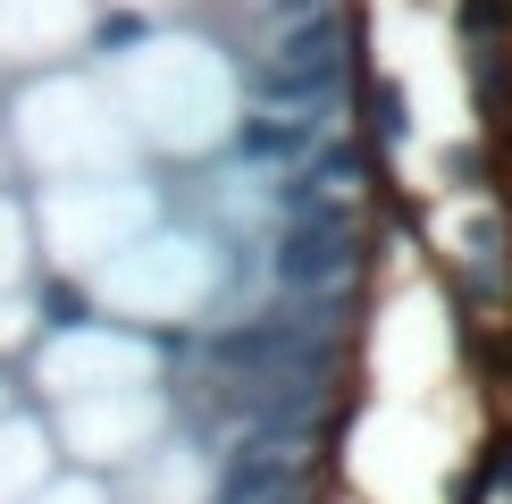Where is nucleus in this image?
Returning a JSON list of instances; mask_svg holds the SVG:
<instances>
[{"label": "nucleus", "mask_w": 512, "mask_h": 504, "mask_svg": "<svg viewBox=\"0 0 512 504\" xmlns=\"http://www.w3.org/2000/svg\"><path fill=\"white\" fill-rule=\"evenodd\" d=\"M101 294L126 311H185L210 294V261H202V244H143V261L101 278Z\"/></svg>", "instance_id": "nucleus-1"}, {"label": "nucleus", "mask_w": 512, "mask_h": 504, "mask_svg": "<svg viewBox=\"0 0 512 504\" xmlns=\"http://www.w3.org/2000/svg\"><path fill=\"white\" fill-rule=\"evenodd\" d=\"M160 429V404L143 387H110V395H76V412H68V446L84 462H126L143 446V437Z\"/></svg>", "instance_id": "nucleus-2"}, {"label": "nucleus", "mask_w": 512, "mask_h": 504, "mask_svg": "<svg viewBox=\"0 0 512 504\" xmlns=\"http://www.w3.org/2000/svg\"><path fill=\"white\" fill-rule=\"evenodd\" d=\"M42 378H51V395H110V387H143L152 378V353L126 345V336H68V345H51V362H42Z\"/></svg>", "instance_id": "nucleus-3"}, {"label": "nucleus", "mask_w": 512, "mask_h": 504, "mask_svg": "<svg viewBox=\"0 0 512 504\" xmlns=\"http://www.w3.org/2000/svg\"><path fill=\"white\" fill-rule=\"evenodd\" d=\"M51 479V437L34 420H0V504H26Z\"/></svg>", "instance_id": "nucleus-4"}, {"label": "nucleus", "mask_w": 512, "mask_h": 504, "mask_svg": "<svg viewBox=\"0 0 512 504\" xmlns=\"http://www.w3.org/2000/svg\"><path fill=\"white\" fill-rule=\"evenodd\" d=\"M26 504H110V496H101L93 479H59V488H51V479H42V488H34Z\"/></svg>", "instance_id": "nucleus-5"}, {"label": "nucleus", "mask_w": 512, "mask_h": 504, "mask_svg": "<svg viewBox=\"0 0 512 504\" xmlns=\"http://www.w3.org/2000/svg\"><path fill=\"white\" fill-rule=\"evenodd\" d=\"M9 269H17V219L0 210V278H9Z\"/></svg>", "instance_id": "nucleus-6"}, {"label": "nucleus", "mask_w": 512, "mask_h": 504, "mask_svg": "<svg viewBox=\"0 0 512 504\" xmlns=\"http://www.w3.org/2000/svg\"><path fill=\"white\" fill-rule=\"evenodd\" d=\"M17 336H26V311H17V303H0V345H17Z\"/></svg>", "instance_id": "nucleus-7"}]
</instances>
